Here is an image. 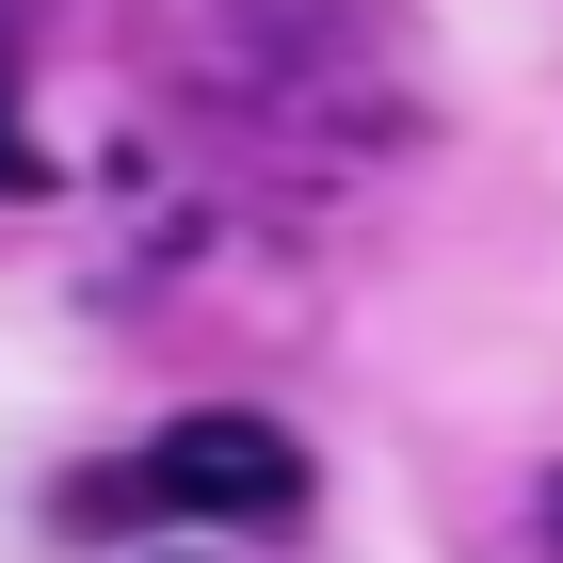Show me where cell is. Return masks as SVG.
I'll list each match as a JSON object with an SVG mask.
<instances>
[{
    "instance_id": "6da1fadb",
    "label": "cell",
    "mask_w": 563,
    "mask_h": 563,
    "mask_svg": "<svg viewBox=\"0 0 563 563\" xmlns=\"http://www.w3.org/2000/svg\"><path fill=\"white\" fill-rule=\"evenodd\" d=\"M130 65L177 113L258 130V145H322V162L402 145L434 113L402 0H130Z\"/></svg>"
},
{
    "instance_id": "7a4b0ae2",
    "label": "cell",
    "mask_w": 563,
    "mask_h": 563,
    "mask_svg": "<svg viewBox=\"0 0 563 563\" xmlns=\"http://www.w3.org/2000/svg\"><path fill=\"white\" fill-rule=\"evenodd\" d=\"M306 499H322V467H306L290 419H258V402H194V419L145 434L130 467H97L65 516H81V531H162V516H194V531H306Z\"/></svg>"
},
{
    "instance_id": "3957f363",
    "label": "cell",
    "mask_w": 563,
    "mask_h": 563,
    "mask_svg": "<svg viewBox=\"0 0 563 563\" xmlns=\"http://www.w3.org/2000/svg\"><path fill=\"white\" fill-rule=\"evenodd\" d=\"M548 548H563V483H548Z\"/></svg>"
}]
</instances>
